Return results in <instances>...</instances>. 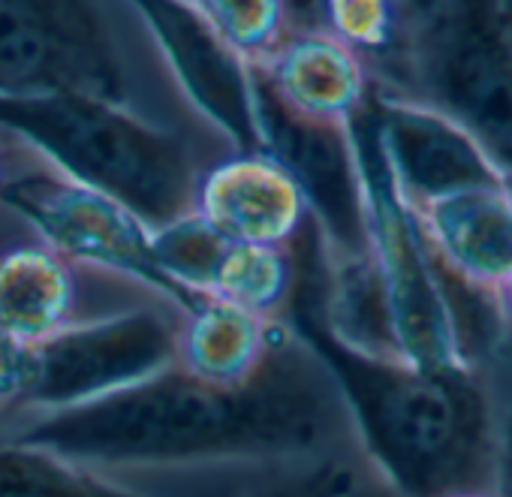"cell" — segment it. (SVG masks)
<instances>
[{
    "label": "cell",
    "mask_w": 512,
    "mask_h": 497,
    "mask_svg": "<svg viewBox=\"0 0 512 497\" xmlns=\"http://www.w3.org/2000/svg\"><path fill=\"white\" fill-rule=\"evenodd\" d=\"M0 437L103 473L362 455L329 368L290 323L260 371L241 383L202 380L172 362L97 401L10 419Z\"/></svg>",
    "instance_id": "cell-1"
},
{
    "label": "cell",
    "mask_w": 512,
    "mask_h": 497,
    "mask_svg": "<svg viewBox=\"0 0 512 497\" xmlns=\"http://www.w3.org/2000/svg\"><path fill=\"white\" fill-rule=\"evenodd\" d=\"M290 329L329 368L368 467L401 497L491 491L503 389L491 365H425L338 341L296 296Z\"/></svg>",
    "instance_id": "cell-2"
},
{
    "label": "cell",
    "mask_w": 512,
    "mask_h": 497,
    "mask_svg": "<svg viewBox=\"0 0 512 497\" xmlns=\"http://www.w3.org/2000/svg\"><path fill=\"white\" fill-rule=\"evenodd\" d=\"M0 97H85L217 136L184 100L133 0H0Z\"/></svg>",
    "instance_id": "cell-3"
},
{
    "label": "cell",
    "mask_w": 512,
    "mask_h": 497,
    "mask_svg": "<svg viewBox=\"0 0 512 497\" xmlns=\"http://www.w3.org/2000/svg\"><path fill=\"white\" fill-rule=\"evenodd\" d=\"M0 127L61 175L127 205L151 229L193 211L199 175L214 160L199 139L223 142L85 97H0Z\"/></svg>",
    "instance_id": "cell-4"
},
{
    "label": "cell",
    "mask_w": 512,
    "mask_h": 497,
    "mask_svg": "<svg viewBox=\"0 0 512 497\" xmlns=\"http://www.w3.org/2000/svg\"><path fill=\"white\" fill-rule=\"evenodd\" d=\"M178 308L151 299L40 341L0 335V425L112 395L175 362Z\"/></svg>",
    "instance_id": "cell-5"
},
{
    "label": "cell",
    "mask_w": 512,
    "mask_h": 497,
    "mask_svg": "<svg viewBox=\"0 0 512 497\" xmlns=\"http://www.w3.org/2000/svg\"><path fill=\"white\" fill-rule=\"evenodd\" d=\"M386 94L443 112L512 172V43L497 0H437L419 16L401 79Z\"/></svg>",
    "instance_id": "cell-6"
},
{
    "label": "cell",
    "mask_w": 512,
    "mask_h": 497,
    "mask_svg": "<svg viewBox=\"0 0 512 497\" xmlns=\"http://www.w3.org/2000/svg\"><path fill=\"white\" fill-rule=\"evenodd\" d=\"M0 208L76 266L130 281L178 311L187 305L154 260V229L118 199L61 175L31 148L0 187Z\"/></svg>",
    "instance_id": "cell-7"
},
{
    "label": "cell",
    "mask_w": 512,
    "mask_h": 497,
    "mask_svg": "<svg viewBox=\"0 0 512 497\" xmlns=\"http://www.w3.org/2000/svg\"><path fill=\"white\" fill-rule=\"evenodd\" d=\"M256 118L263 151L290 172L308 205L323 260L347 263L365 257L371 238V193L356 124L305 118L281 106L260 82Z\"/></svg>",
    "instance_id": "cell-8"
},
{
    "label": "cell",
    "mask_w": 512,
    "mask_h": 497,
    "mask_svg": "<svg viewBox=\"0 0 512 497\" xmlns=\"http://www.w3.org/2000/svg\"><path fill=\"white\" fill-rule=\"evenodd\" d=\"M305 238L296 247L232 241L190 211L154 229V260L187 302L211 296L269 320H284L302 281Z\"/></svg>",
    "instance_id": "cell-9"
},
{
    "label": "cell",
    "mask_w": 512,
    "mask_h": 497,
    "mask_svg": "<svg viewBox=\"0 0 512 497\" xmlns=\"http://www.w3.org/2000/svg\"><path fill=\"white\" fill-rule=\"evenodd\" d=\"M190 109L232 148L263 151L253 67L196 0H133Z\"/></svg>",
    "instance_id": "cell-10"
},
{
    "label": "cell",
    "mask_w": 512,
    "mask_h": 497,
    "mask_svg": "<svg viewBox=\"0 0 512 497\" xmlns=\"http://www.w3.org/2000/svg\"><path fill=\"white\" fill-rule=\"evenodd\" d=\"M362 121L395 196L407 208L503 178V169L464 127L419 100L374 88Z\"/></svg>",
    "instance_id": "cell-11"
},
{
    "label": "cell",
    "mask_w": 512,
    "mask_h": 497,
    "mask_svg": "<svg viewBox=\"0 0 512 497\" xmlns=\"http://www.w3.org/2000/svg\"><path fill=\"white\" fill-rule=\"evenodd\" d=\"M106 281L121 278L76 266L31 232L16 238L0 247V335L10 341H40L82 320L142 305L100 299L97 287Z\"/></svg>",
    "instance_id": "cell-12"
},
{
    "label": "cell",
    "mask_w": 512,
    "mask_h": 497,
    "mask_svg": "<svg viewBox=\"0 0 512 497\" xmlns=\"http://www.w3.org/2000/svg\"><path fill=\"white\" fill-rule=\"evenodd\" d=\"M193 211L232 241L266 247H296L314 226L296 181L266 151L214 157L199 175Z\"/></svg>",
    "instance_id": "cell-13"
},
{
    "label": "cell",
    "mask_w": 512,
    "mask_h": 497,
    "mask_svg": "<svg viewBox=\"0 0 512 497\" xmlns=\"http://www.w3.org/2000/svg\"><path fill=\"white\" fill-rule=\"evenodd\" d=\"M434 266L464 290L491 296L512 272V214L500 184L407 208Z\"/></svg>",
    "instance_id": "cell-14"
},
{
    "label": "cell",
    "mask_w": 512,
    "mask_h": 497,
    "mask_svg": "<svg viewBox=\"0 0 512 497\" xmlns=\"http://www.w3.org/2000/svg\"><path fill=\"white\" fill-rule=\"evenodd\" d=\"M253 76L281 106L332 124H356L374 91L368 67L317 31L290 34Z\"/></svg>",
    "instance_id": "cell-15"
},
{
    "label": "cell",
    "mask_w": 512,
    "mask_h": 497,
    "mask_svg": "<svg viewBox=\"0 0 512 497\" xmlns=\"http://www.w3.org/2000/svg\"><path fill=\"white\" fill-rule=\"evenodd\" d=\"M284 332L287 320H269L223 299L193 296L178 311L175 365L202 380L241 383L260 371Z\"/></svg>",
    "instance_id": "cell-16"
},
{
    "label": "cell",
    "mask_w": 512,
    "mask_h": 497,
    "mask_svg": "<svg viewBox=\"0 0 512 497\" xmlns=\"http://www.w3.org/2000/svg\"><path fill=\"white\" fill-rule=\"evenodd\" d=\"M0 497H148L52 449L0 437Z\"/></svg>",
    "instance_id": "cell-17"
},
{
    "label": "cell",
    "mask_w": 512,
    "mask_h": 497,
    "mask_svg": "<svg viewBox=\"0 0 512 497\" xmlns=\"http://www.w3.org/2000/svg\"><path fill=\"white\" fill-rule=\"evenodd\" d=\"M226 43L250 64H263L299 31L293 0H196Z\"/></svg>",
    "instance_id": "cell-18"
},
{
    "label": "cell",
    "mask_w": 512,
    "mask_h": 497,
    "mask_svg": "<svg viewBox=\"0 0 512 497\" xmlns=\"http://www.w3.org/2000/svg\"><path fill=\"white\" fill-rule=\"evenodd\" d=\"M500 380V377H497ZM503 419H500V449L494 470V497H512V383H503Z\"/></svg>",
    "instance_id": "cell-19"
},
{
    "label": "cell",
    "mask_w": 512,
    "mask_h": 497,
    "mask_svg": "<svg viewBox=\"0 0 512 497\" xmlns=\"http://www.w3.org/2000/svg\"><path fill=\"white\" fill-rule=\"evenodd\" d=\"M25 154H28V145L19 136H13L10 130L0 127V187H4V181L16 172V166L25 160Z\"/></svg>",
    "instance_id": "cell-20"
},
{
    "label": "cell",
    "mask_w": 512,
    "mask_h": 497,
    "mask_svg": "<svg viewBox=\"0 0 512 497\" xmlns=\"http://www.w3.org/2000/svg\"><path fill=\"white\" fill-rule=\"evenodd\" d=\"M341 497H401L392 485H386L371 467L341 494Z\"/></svg>",
    "instance_id": "cell-21"
},
{
    "label": "cell",
    "mask_w": 512,
    "mask_h": 497,
    "mask_svg": "<svg viewBox=\"0 0 512 497\" xmlns=\"http://www.w3.org/2000/svg\"><path fill=\"white\" fill-rule=\"evenodd\" d=\"M491 302H494V314L500 323V335H512V272L494 287Z\"/></svg>",
    "instance_id": "cell-22"
},
{
    "label": "cell",
    "mask_w": 512,
    "mask_h": 497,
    "mask_svg": "<svg viewBox=\"0 0 512 497\" xmlns=\"http://www.w3.org/2000/svg\"><path fill=\"white\" fill-rule=\"evenodd\" d=\"M491 368H494V374L503 383H512V335H500V344L494 350Z\"/></svg>",
    "instance_id": "cell-23"
},
{
    "label": "cell",
    "mask_w": 512,
    "mask_h": 497,
    "mask_svg": "<svg viewBox=\"0 0 512 497\" xmlns=\"http://www.w3.org/2000/svg\"><path fill=\"white\" fill-rule=\"evenodd\" d=\"M497 4H500V16H503V25H506L509 43H512V0H497Z\"/></svg>",
    "instance_id": "cell-24"
},
{
    "label": "cell",
    "mask_w": 512,
    "mask_h": 497,
    "mask_svg": "<svg viewBox=\"0 0 512 497\" xmlns=\"http://www.w3.org/2000/svg\"><path fill=\"white\" fill-rule=\"evenodd\" d=\"M500 190H503V199H506L509 214H512V172H503V178H500Z\"/></svg>",
    "instance_id": "cell-25"
},
{
    "label": "cell",
    "mask_w": 512,
    "mask_h": 497,
    "mask_svg": "<svg viewBox=\"0 0 512 497\" xmlns=\"http://www.w3.org/2000/svg\"><path fill=\"white\" fill-rule=\"evenodd\" d=\"M244 497H284L275 485H263V488H256V491H250V494H244Z\"/></svg>",
    "instance_id": "cell-26"
},
{
    "label": "cell",
    "mask_w": 512,
    "mask_h": 497,
    "mask_svg": "<svg viewBox=\"0 0 512 497\" xmlns=\"http://www.w3.org/2000/svg\"><path fill=\"white\" fill-rule=\"evenodd\" d=\"M407 4L413 7V13H416V16H422V13H428V10L437 4V0H407Z\"/></svg>",
    "instance_id": "cell-27"
},
{
    "label": "cell",
    "mask_w": 512,
    "mask_h": 497,
    "mask_svg": "<svg viewBox=\"0 0 512 497\" xmlns=\"http://www.w3.org/2000/svg\"><path fill=\"white\" fill-rule=\"evenodd\" d=\"M452 497H494V491H467V494H452Z\"/></svg>",
    "instance_id": "cell-28"
}]
</instances>
